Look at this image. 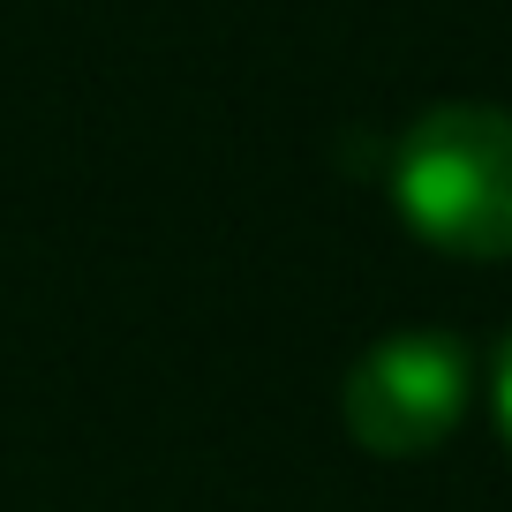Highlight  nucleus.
I'll list each match as a JSON object with an SVG mask.
<instances>
[{
  "label": "nucleus",
  "mask_w": 512,
  "mask_h": 512,
  "mask_svg": "<svg viewBox=\"0 0 512 512\" xmlns=\"http://www.w3.org/2000/svg\"><path fill=\"white\" fill-rule=\"evenodd\" d=\"M392 204L430 249L512 256V113L430 106L392 151Z\"/></svg>",
  "instance_id": "nucleus-1"
},
{
  "label": "nucleus",
  "mask_w": 512,
  "mask_h": 512,
  "mask_svg": "<svg viewBox=\"0 0 512 512\" xmlns=\"http://www.w3.org/2000/svg\"><path fill=\"white\" fill-rule=\"evenodd\" d=\"M475 392V354L460 332H392L347 369V437L377 460H415L445 445Z\"/></svg>",
  "instance_id": "nucleus-2"
},
{
  "label": "nucleus",
  "mask_w": 512,
  "mask_h": 512,
  "mask_svg": "<svg viewBox=\"0 0 512 512\" xmlns=\"http://www.w3.org/2000/svg\"><path fill=\"white\" fill-rule=\"evenodd\" d=\"M490 407H497V430H505L512 445V339L497 347V377H490Z\"/></svg>",
  "instance_id": "nucleus-3"
}]
</instances>
